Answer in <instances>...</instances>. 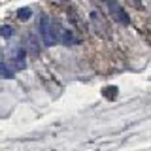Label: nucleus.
Instances as JSON below:
<instances>
[{
  "instance_id": "nucleus-1",
  "label": "nucleus",
  "mask_w": 151,
  "mask_h": 151,
  "mask_svg": "<svg viewBox=\"0 0 151 151\" xmlns=\"http://www.w3.org/2000/svg\"><path fill=\"white\" fill-rule=\"evenodd\" d=\"M40 34H42V40H44L45 45H55L59 42V30L51 25V19L47 15H42L40 17Z\"/></svg>"
},
{
  "instance_id": "nucleus-2",
  "label": "nucleus",
  "mask_w": 151,
  "mask_h": 151,
  "mask_svg": "<svg viewBox=\"0 0 151 151\" xmlns=\"http://www.w3.org/2000/svg\"><path fill=\"white\" fill-rule=\"evenodd\" d=\"M108 8H110V13L113 15V19H115V21L123 23V25H129V15H127V12H125V9H123L117 2L110 0V2H108Z\"/></svg>"
},
{
  "instance_id": "nucleus-3",
  "label": "nucleus",
  "mask_w": 151,
  "mask_h": 151,
  "mask_svg": "<svg viewBox=\"0 0 151 151\" xmlns=\"http://www.w3.org/2000/svg\"><path fill=\"white\" fill-rule=\"evenodd\" d=\"M59 40L64 45H76V36L70 30H59Z\"/></svg>"
},
{
  "instance_id": "nucleus-4",
  "label": "nucleus",
  "mask_w": 151,
  "mask_h": 151,
  "mask_svg": "<svg viewBox=\"0 0 151 151\" xmlns=\"http://www.w3.org/2000/svg\"><path fill=\"white\" fill-rule=\"evenodd\" d=\"M102 94H104V98H108V100H115L117 98V87L115 85H108V87H104Z\"/></svg>"
},
{
  "instance_id": "nucleus-5",
  "label": "nucleus",
  "mask_w": 151,
  "mask_h": 151,
  "mask_svg": "<svg viewBox=\"0 0 151 151\" xmlns=\"http://www.w3.org/2000/svg\"><path fill=\"white\" fill-rule=\"evenodd\" d=\"M30 15H32V9L30 8H19L17 9V17L21 19V21H28Z\"/></svg>"
},
{
  "instance_id": "nucleus-6",
  "label": "nucleus",
  "mask_w": 151,
  "mask_h": 151,
  "mask_svg": "<svg viewBox=\"0 0 151 151\" xmlns=\"http://www.w3.org/2000/svg\"><path fill=\"white\" fill-rule=\"evenodd\" d=\"M13 63H15V68L17 70H23V68H25V51H17V59L15 60H13Z\"/></svg>"
},
{
  "instance_id": "nucleus-7",
  "label": "nucleus",
  "mask_w": 151,
  "mask_h": 151,
  "mask_svg": "<svg viewBox=\"0 0 151 151\" xmlns=\"http://www.w3.org/2000/svg\"><path fill=\"white\" fill-rule=\"evenodd\" d=\"M0 74H2L4 78H13V72H12V70H9L4 63H0Z\"/></svg>"
},
{
  "instance_id": "nucleus-8",
  "label": "nucleus",
  "mask_w": 151,
  "mask_h": 151,
  "mask_svg": "<svg viewBox=\"0 0 151 151\" xmlns=\"http://www.w3.org/2000/svg\"><path fill=\"white\" fill-rule=\"evenodd\" d=\"M0 36H4V38H9V36H12V27H8V25L0 27Z\"/></svg>"
},
{
  "instance_id": "nucleus-9",
  "label": "nucleus",
  "mask_w": 151,
  "mask_h": 151,
  "mask_svg": "<svg viewBox=\"0 0 151 151\" xmlns=\"http://www.w3.org/2000/svg\"><path fill=\"white\" fill-rule=\"evenodd\" d=\"M60 2H68V0H60Z\"/></svg>"
}]
</instances>
